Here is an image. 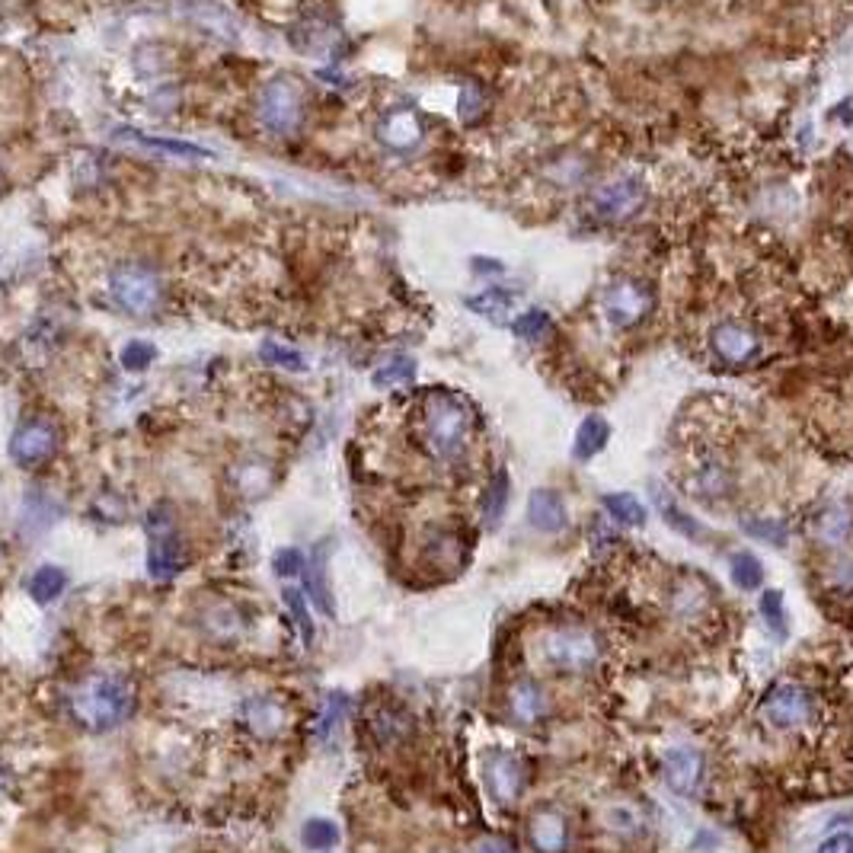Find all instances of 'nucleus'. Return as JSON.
<instances>
[{"label": "nucleus", "mask_w": 853, "mask_h": 853, "mask_svg": "<svg viewBox=\"0 0 853 853\" xmlns=\"http://www.w3.org/2000/svg\"><path fill=\"white\" fill-rule=\"evenodd\" d=\"M416 435L422 451L442 463L463 457L473 435V409L451 391H429L416 409Z\"/></svg>", "instance_id": "1"}, {"label": "nucleus", "mask_w": 853, "mask_h": 853, "mask_svg": "<svg viewBox=\"0 0 853 853\" xmlns=\"http://www.w3.org/2000/svg\"><path fill=\"white\" fill-rule=\"evenodd\" d=\"M135 690L118 675H93L77 684L67 697V710L77 720V726L90 733H106L122 726L131 716Z\"/></svg>", "instance_id": "2"}, {"label": "nucleus", "mask_w": 853, "mask_h": 853, "mask_svg": "<svg viewBox=\"0 0 853 853\" xmlns=\"http://www.w3.org/2000/svg\"><path fill=\"white\" fill-rule=\"evenodd\" d=\"M540 659H544V665H550L557 672L578 675V672H588V669L598 665L601 646H598V639L588 629L563 626V629H550L540 639Z\"/></svg>", "instance_id": "3"}, {"label": "nucleus", "mask_w": 853, "mask_h": 853, "mask_svg": "<svg viewBox=\"0 0 853 853\" xmlns=\"http://www.w3.org/2000/svg\"><path fill=\"white\" fill-rule=\"evenodd\" d=\"M649 202V186L639 176H618L591 192V215L604 225L633 221Z\"/></svg>", "instance_id": "4"}, {"label": "nucleus", "mask_w": 853, "mask_h": 853, "mask_svg": "<svg viewBox=\"0 0 853 853\" xmlns=\"http://www.w3.org/2000/svg\"><path fill=\"white\" fill-rule=\"evenodd\" d=\"M110 291H113L118 307H125V310L135 314V317H144V314H154V310H157L164 284H161V279H157L148 266H141V263H122L113 276H110Z\"/></svg>", "instance_id": "5"}, {"label": "nucleus", "mask_w": 853, "mask_h": 853, "mask_svg": "<svg viewBox=\"0 0 853 853\" xmlns=\"http://www.w3.org/2000/svg\"><path fill=\"white\" fill-rule=\"evenodd\" d=\"M649 310H652V291L649 284L636 282V279H618L601 294V314L608 317L614 330L639 327L649 317Z\"/></svg>", "instance_id": "6"}, {"label": "nucleus", "mask_w": 853, "mask_h": 853, "mask_svg": "<svg viewBox=\"0 0 853 853\" xmlns=\"http://www.w3.org/2000/svg\"><path fill=\"white\" fill-rule=\"evenodd\" d=\"M61 445V432L49 416H29L16 425L13 438H10V457L20 467H39L46 460H52Z\"/></svg>", "instance_id": "7"}, {"label": "nucleus", "mask_w": 853, "mask_h": 853, "mask_svg": "<svg viewBox=\"0 0 853 853\" xmlns=\"http://www.w3.org/2000/svg\"><path fill=\"white\" fill-rule=\"evenodd\" d=\"M259 118L266 122V128H272L279 135H291L301 125L304 100H301V90L294 87V80L272 77L263 87V93H259Z\"/></svg>", "instance_id": "8"}, {"label": "nucleus", "mask_w": 853, "mask_h": 853, "mask_svg": "<svg viewBox=\"0 0 853 853\" xmlns=\"http://www.w3.org/2000/svg\"><path fill=\"white\" fill-rule=\"evenodd\" d=\"M164 509L151 512L148 527H151V553H148V569L154 578H173L179 569L189 563V553L179 540V534L173 531V521L161 518Z\"/></svg>", "instance_id": "9"}, {"label": "nucleus", "mask_w": 853, "mask_h": 853, "mask_svg": "<svg viewBox=\"0 0 853 853\" xmlns=\"http://www.w3.org/2000/svg\"><path fill=\"white\" fill-rule=\"evenodd\" d=\"M761 716L771 726H777V729H799V726H805L812 720V697L799 684H777L764 697Z\"/></svg>", "instance_id": "10"}, {"label": "nucleus", "mask_w": 853, "mask_h": 853, "mask_svg": "<svg viewBox=\"0 0 853 853\" xmlns=\"http://www.w3.org/2000/svg\"><path fill=\"white\" fill-rule=\"evenodd\" d=\"M710 345H713V352H716L723 361H729V365H744V361L757 358V352H761V336H757L748 323H741V320H723V323L713 327Z\"/></svg>", "instance_id": "11"}, {"label": "nucleus", "mask_w": 853, "mask_h": 853, "mask_svg": "<svg viewBox=\"0 0 853 853\" xmlns=\"http://www.w3.org/2000/svg\"><path fill=\"white\" fill-rule=\"evenodd\" d=\"M483 777H486V787L496 802L502 805H512L514 799L521 797L524 790V771H521V761L509 754V751H493L486 754L483 761Z\"/></svg>", "instance_id": "12"}, {"label": "nucleus", "mask_w": 853, "mask_h": 853, "mask_svg": "<svg viewBox=\"0 0 853 853\" xmlns=\"http://www.w3.org/2000/svg\"><path fill=\"white\" fill-rule=\"evenodd\" d=\"M425 128H422V118L412 113V110H391V113L381 118L378 125V141L387 148V151H397L406 154L412 148H419Z\"/></svg>", "instance_id": "13"}, {"label": "nucleus", "mask_w": 853, "mask_h": 853, "mask_svg": "<svg viewBox=\"0 0 853 853\" xmlns=\"http://www.w3.org/2000/svg\"><path fill=\"white\" fill-rule=\"evenodd\" d=\"M700 774H703V757L700 751L693 748H675L665 754V784L682 793V797H690L700 784Z\"/></svg>", "instance_id": "14"}, {"label": "nucleus", "mask_w": 853, "mask_h": 853, "mask_svg": "<svg viewBox=\"0 0 853 853\" xmlns=\"http://www.w3.org/2000/svg\"><path fill=\"white\" fill-rule=\"evenodd\" d=\"M527 521L544 534H560L566 527V506L553 489H534L527 499Z\"/></svg>", "instance_id": "15"}, {"label": "nucleus", "mask_w": 853, "mask_h": 853, "mask_svg": "<svg viewBox=\"0 0 853 853\" xmlns=\"http://www.w3.org/2000/svg\"><path fill=\"white\" fill-rule=\"evenodd\" d=\"M509 713L521 726H537L547 713V697L534 682H514L509 690Z\"/></svg>", "instance_id": "16"}, {"label": "nucleus", "mask_w": 853, "mask_h": 853, "mask_svg": "<svg viewBox=\"0 0 853 853\" xmlns=\"http://www.w3.org/2000/svg\"><path fill=\"white\" fill-rule=\"evenodd\" d=\"M243 720H246V726H250L256 736H263V739H272V736H279L284 729L282 703L272 700V697H253V700H246Z\"/></svg>", "instance_id": "17"}, {"label": "nucleus", "mask_w": 853, "mask_h": 853, "mask_svg": "<svg viewBox=\"0 0 853 853\" xmlns=\"http://www.w3.org/2000/svg\"><path fill=\"white\" fill-rule=\"evenodd\" d=\"M608 438H611V425H608L604 416H588V419H582V425H578V432H575V438H572V457L582 460V463L591 460L598 451H604Z\"/></svg>", "instance_id": "18"}, {"label": "nucleus", "mask_w": 853, "mask_h": 853, "mask_svg": "<svg viewBox=\"0 0 853 853\" xmlns=\"http://www.w3.org/2000/svg\"><path fill=\"white\" fill-rule=\"evenodd\" d=\"M531 841L540 853L566 851V822L557 812H540L531 822Z\"/></svg>", "instance_id": "19"}, {"label": "nucleus", "mask_w": 853, "mask_h": 853, "mask_svg": "<svg viewBox=\"0 0 853 853\" xmlns=\"http://www.w3.org/2000/svg\"><path fill=\"white\" fill-rule=\"evenodd\" d=\"M307 595L314 598V604L320 608V614L333 618V601H330V588H327V544H317V550L307 560Z\"/></svg>", "instance_id": "20"}, {"label": "nucleus", "mask_w": 853, "mask_h": 853, "mask_svg": "<svg viewBox=\"0 0 853 853\" xmlns=\"http://www.w3.org/2000/svg\"><path fill=\"white\" fill-rule=\"evenodd\" d=\"M652 493H655V506H659L662 518H665L678 534L690 537V540H706V531L700 527V521H693L690 514L682 512V506H678V502H675L662 486H652Z\"/></svg>", "instance_id": "21"}, {"label": "nucleus", "mask_w": 853, "mask_h": 853, "mask_svg": "<svg viewBox=\"0 0 853 853\" xmlns=\"http://www.w3.org/2000/svg\"><path fill=\"white\" fill-rule=\"evenodd\" d=\"M512 304L514 294L506 291V288H489V291H483V294H476V297L467 301V307H470L473 314H480V317H486V320H493V323H506V314L512 310Z\"/></svg>", "instance_id": "22"}, {"label": "nucleus", "mask_w": 853, "mask_h": 853, "mask_svg": "<svg viewBox=\"0 0 853 853\" xmlns=\"http://www.w3.org/2000/svg\"><path fill=\"white\" fill-rule=\"evenodd\" d=\"M853 527V514L848 506H828L825 512L818 514L815 521V534L825 540V544H844L848 534Z\"/></svg>", "instance_id": "23"}, {"label": "nucleus", "mask_w": 853, "mask_h": 853, "mask_svg": "<svg viewBox=\"0 0 853 853\" xmlns=\"http://www.w3.org/2000/svg\"><path fill=\"white\" fill-rule=\"evenodd\" d=\"M690 489L697 493V499H723L729 493V470L723 463H706L703 470H697V476L690 480Z\"/></svg>", "instance_id": "24"}, {"label": "nucleus", "mask_w": 853, "mask_h": 853, "mask_svg": "<svg viewBox=\"0 0 853 853\" xmlns=\"http://www.w3.org/2000/svg\"><path fill=\"white\" fill-rule=\"evenodd\" d=\"M64 588H67V575L58 566L36 569L33 578H29V595H33V601H39V604H49V601L61 598Z\"/></svg>", "instance_id": "25"}, {"label": "nucleus", "mask_w": 853, "mask_h": 853, "mask_svg": "<svg viewBox=\"0 0 853 853\" xmlns=\"http://www.w3.org/2000/svg\"><path fill=\"white\" fill-rule=\"evenodd\" d=\"M604 512L626 527H642L646 524V506L629 496V493H608L604 496Z\"/></svg>", "instance_id": "26"}, {"label": "nucleus", "mask_w": 853, "mask_h": 853, "mask_svg": "<svg viewBox=\"0 0 853 853\" xmlns=\"http://www.w3.org/2000/svg\"><path fill=\"white\" fill-rule=\"evenodd\" d=\"M729 575H733V582L739 585L741 591H754L764 582V566H761V560L751 550H739V553L729 557Z\"/></svg>", "instance_id": "27"}, {"label": "nucleus", "mask_w": 853, "mask_h": 853, "mask_svg": "<svg viewBox=\"0 0 853 853\" xmlns=\"http://www.w3.org/2000/svg\"><path fill=\"white\" fill-rule=\"evenodd\" d=\"M301 838H304V844L310 851H333L340 844V828L333 822H327V818H310L304 825Z\"/></svg>", "instance_id": "28"}, {"label": "nucleus", "mask_w": 853, "mask_h": 853, "mask_svg": "<svg viewBox=\"0 0 853 853\" xmlns=\"http://www.w3.org/2000/svg\"><path fill=\"white\" fill-rule=\"evenodd\" d=\"M412 378H416V361H412V358H406V355L391 358L384 368H378V371H374V384H378V387H399V384H412Z\"/></svg>", "instance_id": "29"}, {"label": "nucleus", "mask_w": 853, "mask_h": 853, "mask_svg": "<svg viewBox=\"0 0 853 853\" xmlns=\"http://www.w3.org/2000/svg\"><path fill=\"white\" fill-rule=\"evenodd\" d=\"M506 506H509V473L499 470L489 493H486V502H483V514L489 524H499V518L506 514Z\"/></svg>", "instance_id": "30"}, {"label": "nucleus", "mask_w": 853, "mask_h": 853, "mask_svg": "<svg viewBox=\"0 0 853 853\" xmlns=\"http://www.w3.org/2000/svg\"><path fill=\"white\" fill-rule=\"evenodd\" d=\"M514 336H521V340H540L547 330H550V314L547 310H540V307H531V310H524L518 320H514Z\"/></svg>", "instance_id": "31"}, {"label": "nucleus", "mask_w": 853, "mask_h": 853, "mask_svg": "<svg viewBox=\"0 0 853 853\" xmlns=\"http://www.w3.org/2000/svg\"><path fill=\"white\" fill-rule=\"evenodd\" d=\"M744 534H751V537H757V540H767V544H780V547L790 540L787 524L771 521V518H748V521H744Z\"/></svg>", "instance_id": "32"}, {"label": "nucleus", "mask_w": 853, "mask_h": 853, "mask_svg": "<svg viewBox=\"0 0 853 853\" xmlns=\"http://www.w3.org/2000/svg\"><path fill=\"white\" fill-rule=\"evenodd\" d=\"M263 358L276 368H284V371H304L307 361L301 352L288 348V345H279V342H263Z\"/></svg>", "instance_id": "33"}, {"label": "nucleus", "mask_w": 853, "mask_h": 853, "mask_svg": "<svg viewBox=\"0 0 853 853\" xmlns=\"http://www.w3.org/2000/svg\"><path fill=\"white\" fill-rule=\"evenodd\" d=\"M761 614L771 624L777 636H787V608H784V595L780 591H764L761 595Z\"/></svg>", "instance_id": "34"}, {"label": "nucleus", "mask_w": 853, "mask_h": 853, "mask_svg": "<svg viewBox=\"0 0 853 853\" xmlns=\"http://www.w3.org/2000/svg\"><path fill=\"white\" fill-rule=\"evenodd\" d=\"M154 345H148V342H128L125 348H122V365L128 368V371H144L151 361H154Z\"/></svg>", "instance_id": "35"}, {"label": "nucleus", "mask_w": 853, "mask_h": 853, "mask_svg": "<svg viewBox=\"0 0 853 853\" xmlns=\"http://www.w3.org/2000/svg\"><path fill=\"white\" fill-rule=\"evenodd\" d=\"M284 601H288L294 621H297V626H301L304 642H310V639H314V624H310V614H307V604H304L301 591H297V588H288V591H284Z\"/></svg>", "instance_id": "36"}, {"label": "nucleus", "mask_w": 853, "mask_h": 853, "mask_svg": "<svg viewBox=\"0 0 853 853\" xmlns=\"http://www.w3.org/2000/svg\"><path fill=\"white\" fill-rule=\"evenodd\" d=\"M374 733H378L381 741H394L399 733H406V720H403L399 713H394V710H384V713H378V720H374Z\"/></svg>", "instance_id": "37"}, {"label": "nucleus", "mask_w": 853, "mask_h": 853, "mask_svg": "<svg viewBox=\"0 0 853 853\" xmlns=\"http://www.w3.org/2000/svg\"><path fill=\"white\" fill-rule=\"evenodd\" d=\"M272 566H276V572L279 575H301L304 572V566H307V560H304V553L301 550H294V547H284V550H279L276 553V560H272Z\"/></svg>", "instance_id": "38"}, {"label": "nucleus", "mask_w": 853, "mask_h": 853, "mask_svg": "<svg viewBox=\"0 0 853 853\" xmlns=\"http://www.w3.org/2000/svg\"><path fill=\"white\" fill-rule=\"evenodd\" d=\"M141 144L148 148H157V151H167V154H182V157H205L208 151L195 148V144H186V141H164V138H138Z\"/></svg>", "instance_id": "39"}, {"label": "nucleus", "mask_w": 853, "mask_h": 853, "mask_svg": "<svg viewBox=\"0 0 853 853\" xmlns=\"http://www.w3.org/2000/svg\"><path fill=\"white\" fill-rule=\"evenodd\" d=\"M483 110H486V103H483L480 90H476V87H463V90H460V106H457L460 118H463V122H476Z\"/></svg>", "instance_id": "40"}, {"label": "nucleus", "mask_w": 853, "mask_h": 853, "mask_svg": "<svg viewBox=\"0 0 853 853\" xmlns=\"http://www.w3.org/2000/svg\"><path fill=\"white\" fill-rule=\"evenodd\" d=\"M818 853H853V838L851 835H831L822 841Z\"/></svg>", "instance_id": "41"}, {"label": "nucleus", "mask_w": 853, "mask_h": 853, "mask_svg": "<svg viewBox=\"0 0 853 853\" xmlns=\"http://www.w3.org/2000/svg\"><path fill=\"white\" fill-rule=\"evenodd\" d=\"M476 272H502V263H489V259H473Z\"/></svg>", "instance_id": "42"}]
</instances>
